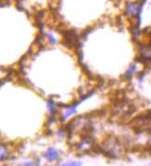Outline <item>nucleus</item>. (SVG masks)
<instances>
[{
	"mask_svg": "<svg viewBox=\"0 0 151 166\" xmlns=\"http://www.w3.org/2000/svg\"><path fill=\"white\" fill-rule=\"evenodd\" d=\"M141 57L146 60H151V44L144 45L140 48Z\"/></svg>",
	"mask_w": 151,
	"mask_h": 166,
	"instance_id": "obj_1",
	"label": "nucleus"
},
{
	"mask_svg": "<svg viewBox=\"0 0 151 166\" xmlns=\"http://www.w3.org/2000/svg\"><path fill=\"white\" fill-rule=\"evenodd\" d=\"M65 165H78V164H80L79 162H75V161H73V162H67V163H65Z\"/></svg>",
	"mask_w": 151,
	"mask_h": 166,
	"instance_id": "obj_4",
	"label": "nucleus"
},
{
	"mask_svg": "<svg viewBox=\"0 0 151 166\" xmlns=\"http://www.w3.org/2000/svg\"><path fill=\"white\" fill-rule=\"evenodd\" d=\"M45 157L47 158L49 161H54L58 160L59 154H58V151H57L56 149H54V148H49L48 151L46 152V154H45Z\"/></svg>",
	"mask_w": 151,
	"mask_h": 166,
	"instance_id": "obj_3",
	"label": "nucleus"
},
{
	"mask_svg": "<svg viewBox=\"0 0 151 166\" xmlns=\"http://www.w3.org/2000/svg\"><path fill=\"white\" fill-rule=\"evenodd\" d=\"M139 10H140L139 4L132 3V4L128 5V7H127V13H128L130 16H132V17H135V16L138 15Z\"/></svg>",
	"mask_w": 151,
	"mask_h": 166,
	"instance_id": "obj_2",
	"label": "nucleus"
}]
</instances>
